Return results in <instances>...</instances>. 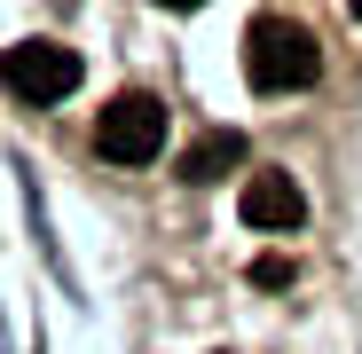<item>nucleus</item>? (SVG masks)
<instances>
[{"instance_id":"f257e3e1","label":"nucleus","mask_w":362,"mask_h":354,"mask_svg":"<svg viewBox=\"0 0 362 354\" xmlns=\"http://www.w3.org/2000/svg\"><path fill=\"white\" fill-rule=\"evenodd\" d=\"M323 71V47L308 24H291V16H252L245 32V79L260 95H299V87H315Z\"/></svg>"},{"instance_id":"f03ea898","label":"nucleus","mask_w":362,"mask_h":354,"mask_svg":"<svg viewBox=\"0 0 362 354\" xmlns=\"http://www.w3.org/2000/svg\"><path fill=\"white\" fill-rule=\"evenodd\" d=\"M95 150H103L110 165H150V158L165 150V102H158V95H118V102H103Z\"/></svg>"},{"instance_id":"7ed1b4c3","label":"nucleus","mask_w":362,"mask_h":354,"mask_svg":"<svg viewBox=\"0 0 362 354\" xmlns=\"http://www.w3.org/2000/svg\"><path fill=\"white\" fill-rule=\"evenodd\" d=\"M0 87H8L16 102H64L79 87V55L64 40H24L0 55Z\"/></svg>"},{"instance_id":"20e7f679","label":"nucleus","mask_w":362,"mask_h":354,"mask_svg":"<svg viewBox=\"0 0 362 354\" xmlns=\"http://www.w3.org/2000/svg\"><path fill=\"white\" fill-rule=\"evenodd\" d=\"M236 213H245V228L291 236L299 220H308V197H299L291 173H245V189H236Z\"/></svg>"},{"instance_id":"39448f33","label":"nucleus","mask_w":362,"mask_h":354,"mask_svg":"<svg viewBox=\"0 0 362 354\" xmlns=\"http://www.w3.org/2000/svg\"><path fill=\"white\" fill-rule=\"evenodd\" d=\"M236 165H245V134H236V126H213V134H197L189 150H181V182H228V173Z\"/></svg>"},{"instance_id":"423d86ee","label":"nucleus","mask_w":362,"mask_h":354,"mask_svg":"<svg viewBox=\"0 0 362 354\" xmlns=\"http://www.w3.org/2000/svg\"><path fill=\"white\" fill-rule=\"evenodd\" d=\"M252 283H260V291H284V283H291V260H276V252L252 260Z\"/></svg>"},{"instance_id":"0eeeda50","label":"nucleus","mask_w":362,"mask_h":354,"mask_svg":"<svg viewBox=\"0 0 362 354\" xmlns=\"http://www.w3.org/2000/svg\"><path fill=\"white\" fill-rule=\"evenodd\" d=\"M158 8H205V0H158Z\"/></svg>"},{"instance_id":"6e6552de","label":"nucleus","mask_w":362,"mask_h":354,"mask_svg":"<svg viewBox=\"0 0 362 354\" xmlns=\"http://www.w3.org/2000/svg\"><path fill=\"white\" fill-rule=\"evenodd\" d=\"M346 16H362V0H346Z\"/></svg>"}]
</instances>
